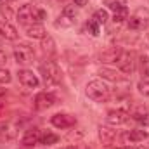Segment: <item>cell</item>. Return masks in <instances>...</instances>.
I'll return each instance as SVG.
<instances>
[{"instance_id":"obj_1","label":"cell","mask_w":149,"mask_h":149,"mask_svg":"<svg viewBox=\"0 0 149 149\" xmlns=\"http://www.w3.org/2000/svg\"><path fill=\"white\" fill-rule=\"evenodd\" d=\"M85 94L88 95V99H92L95 102H104L109 97V87L102 80H92L87 83Z\"/></svg>"},{"instance_id":"obj_2","label":"cell","mask_w":149,"mask_h":149,"mask_svg":"<svg viewBox=\"0 0 149 149\" xmlns=\"http://www.w3.org/2000/svg\"><path fill=\"white\" fill-rule=\"evenodd\" d=\"M40 73L43 76V81L47 85H57L61 81V73L59 68L52 63V61H45L43 64H40Z\"/></svg>"},{"instance_id":"obj_3","label":"cell","mask_w":149,"mask_h":149,"mask_svg":"<svg viewBox=\"0 0 149 149\" xmlns=\"http://www.w3.org/2000/svg\"><path fill=\"white\" fill-rule=\"evenodd\" d=\"M14 59H16L17 64L26 66V64L33 63V59H35V50H33L31 45H28V43H19V45L14 49Z\"/></svg>"},{"instance_id":"obj_4","label":"cell","mask_w":149,"mask_h":149,"mask_svg":"<svg viewBox=\"0 0 149 149\" xmlns=\"http://www.w3.org/2000/svg\"><path fill=\"white\" fill-rule=\"evenodd\" d=\"M116 64H118L120 71H123L125 74H132V73H134V70H135L134 56H132L130 52H125V50H121V54H120V57H118Z\"/></svg>"},{"instance_id":"obj_5","label":"cell","mask_w":149,"mask_h":149,"mask_svg":"<svg viewBox=\"0 0 149 149\" xmlns=\"http://www.w3.org/2000/svg\"><path fill=\"white\" fill-rule=\"evenodd\" d=\"M17 78H19V83L23 87H26V88H35L40 83L37 74L33 73V71H30V70H19L17 71Z\"/></svg>"},{"instance_id":"obj_6","label":"cell","mask_w":149,"mask_h":149,"mask_svg":"<svg viewBox=\"0 0 149 149\" xmlns=\"http://www.w3.org/2000/svg\"><path fill=\"white\" fill-rule=\"evenodd\" d=\"M17 21H19L21 24H24V26L37 23V21H35V16H33V5H30V3L21 5L19 10H17Z\"/></svg>"},{"instance_id":"obj_7","label":"cell","mask_w":149,"mask_h":149,"mask_svg":"<svg viewBox=\"0 0 149 149\" xmlns=\"http://www.w3.org/2000/svg\"><path fill=\"white\" fill-rule=\"evenodd\" d=\"M54 102H56V97H54L52 94L42 92V94H38L37 97H35L33 106H35L37 111H43V109H49L50 106H54Z\"/></svg>"},{"instance_id":"obj_8","label":"cell","mask_w":149,"mask_h":149,"mask_svg":"<svg viewBox=\"0 0 149 149\" xmlns=\"http://www.w3.org/2000/svg\"><path fill=\"white\" fill-rule=\"evenodd\" d=\"M50 121H52V125H54L56 128H70V127H73L74 123H76L73 116H70V114H66V113H56V114L50 118Z\"/></svg>"},{"instance_id":"obj_9","label":"cell","mask_w":149,"mask_h":149,"mask_svg":"<svg viewBox=\"0 0 149 149\" xmlns=\"http://www.w3.org/2000/svg\"><path fill=\"white\" fill-rule=\"evenodd\" d=\"M40 137H42L40 130H38L37 127H33V128H28V130L24 132V135H23L21 142H23V146L31 148V146H37L38 142H40Z\"/></svg>"},{"instance_id":"obj_10","label":"cell","mask_w":149,"mask_h":149,"mask_svg":"<svg viewBox=\"0 0 149 149\" xmlns=\"http://www.w3.org/2000/svg\"><path fill=\"white\" fill-rule=\"evenodd\" d=\"M106 120H108V123L113 125V127H120V125H123L128 120V113L123 111V109H113V111L108 113Z\"/></svg>"},{"instance_id":"obj_11","label":"cell","mask_w":149,"mask_h":149,"mask_svg":"<svg viewBox=\"0 0 149 149\" xmlns=\"http://www.w3.org/2000/svg\"><path fill=\"white\" fill-rule=\"evenodd\" d=\"M146 26H148V16L142 17V16H141V10H139L137 14H134V16L128 19V30H132V31L144 30Z\"/></svg>"},{"instance_id":"obj_12","label":"cell","mask_w":149,"mask_h":149,"mask_svg":"<svg viewBox=\"0 0 149 149\" xmlns=\"http://www.w3.org/2000/svg\"><path fill=\"white\" fill-rule=\"evenodd\" d=\"M26 35L30 38H35V40H42V38L47 37V31H45L42 23H33V24L26 26Z\"/></svg>"},{"instance_id":"obj_13","label":"cell","mask_w":149,"mask_h":149,"mask_svg":"<svg viewBox=\"0 0 149 149\" xmlns=\"http://www.w3.org/2000/svg\"><path fill=\"white\" fill-rule=\"evenodd\" d=\"M17 135V125L14 123H5L0 127V139L2 141H12Z\"/></svg>"},{"instance_id":"obj_14","label":"cell","mask_w":149,"mask_h":149,"mask_svg":"<svg viewBox=\"0 0 149 149\" xmlns=\"http://www.w3.org/2000/svg\"><path fill=\"white\" fill-rule=\"evenodd\" d=\"M148 139V132L146 130H130L123 135V141L128 144V142H141V141H146Z\"/></svg>"},{"instance_id":"obj_15","label":"cell","mask_w":149,"mask_h":149,"mask_svg":"<svg viewBox=\"0 0 149 149\" xmlns=\"http://www.w3.org/2000/svg\"><path fill=\"white\" fill-rule=\"evenodd\" d=\"M17 30L10 23H0V37L5 40H17Z\"/></svg>"},{"instance_id":"obj_16","label":"cell","mask_w":149,"mask_h":149,"mask_svg":"<svg viewBox=\"0 0 149 149\" xmlns=\"http://www.w3.org/2000/svg\"><path fill=\"white\" fill-rule=\"evenodd\" d=\"M99 137H101L104 146H111L113 142L116 141V132L111 130L109 127H101L99 128Z\"/></svg>"},{"instance_id":"obj_17","label":"cell","mask_w":149,"mask_h":149,"mask_svg":"<svg viewBox=\"0 0 149 149\" xmlns=\"http://www.w3.org/2000/svg\"><path fill=\"white\" fill-rule=\"evenodd\" d=\"M120 54H121V49L120 47H109L108 50H104L101 54V61L102 63H116L118 57H120Z\"/></svg>"},{"instance_id":"obj_18","label":"cell","mask_w":149,"mask_h":149,"mask_svg":"<svg viewBox=\"0 0 149 149\" xmlns=\"http://www.w3.org/2000/svg\"><path fill=\"white\" fill-rule=\"evenodd\" d=\"M125 19H128V9H127V5L113 10V21L114 23H123Z\"/></svg>"},{"instance_id":"obj_19","label":"cell","mask_w":149,"mask_h":149,"mask_svg":"<svg viewBox=\"0 0 149 149\" xmlns=\"http://www.w3.org/2000/svg\"><path fill=\"white\" fill-rule=\"evenodd\" d=\"M92 19H94L97 24H106L108 19H109V14H108L106 9H99V10L94 12V17H92Z\"/></svg>"},{"instance_id":"obj_20","label":"cell","mask_w":149,"mask_h":149,"mask_svg":"<svg viewBox=\"0 0 149 149\" xmlns=\"http://www.w3.org/2000/svg\"><path fill=\"white\" fill-rule=\"evenodd\" d=\"M57 141H59V137H57L56 134H52V132H47V134H43V135L40 137V142L45 144V146H52V144H56Z\"/></svg>"},{"instance_id":"obj_21","label":"cell","mask_w":149,"mask_h":149,"mask_svg":"<svg viewBox=\"0 0 149 149\" xmlns=\"http://www.w3.org/2000/svg\"><path fill=\"white\" fill-rule=\"evenodd\" d=\"M134 120L144 127H149V113L148 111H137L134 113Z\"/></svg>"},{"instance_id":"obj_22","label":"cell","mask_w":149,"mask_h":149,"mask_svg":"<svg viewBox=\"0 0 149 149\" xmlns=\"http://www.w3.org/2000/svg\"><path fill=\"white\" fill-rule=\"evenodd\" d=\"M137 88H139V92H141L142 95H149V76H144V78L139 81Z\"/></svg>"},{"instance_id":"obj_23","label":"cell","mask_w":149,"mask_h":149,"mask_svg":"<svg viewBox=\"0 0 149 149\" xmlns=\"http://www.w3.org/2000/svg\"><path fill=\"white\" fill-rule=\"evenodd\" d=\"M42 47H43V50L45 52H49V54H52L56 49H54V40L50 37H45V38H42Z\"/></svg>"},{"instance_id":"obj_24","label":"cell","mask_w":149,"mask_h":149,"mask_svg":"<svg viewBox=\"0 0 149 149\" xmlns=\"http://www.w3.org/2000/svg\"><path fill=\"white\" fill-rule=\"evenodd\" d=\"M87 30H88V33H90L92 37H97V35H99V24H97L94 19H88V21H87Z\"/></svg>"},{"instance_id":"obj_25","label":"cell","mask_w":149,"mask_h":149,"mask_svg":"<svg viewBox=\"0 0 149 149\" xmlns=\"http://www.w3.org/2000/svg\"><path fill=\"white\" fill-rule=\"evenodd\" d=\"M33 16H35V21L40 23V21H43V19L47 17V12H45L43 9H40V7H35V5H33Z\"/></svg>"},{"instance_id":"obj_26","label":"cell","mask_w":149,"mask_h":149,"mask_svg":"<svg viewBox=\"0 0 149 149\" xmlns=\"http://www.w3.org/2000/svg\"><path fill=\"white\" fill-rule=\"evenodd\" d=\"M10 80H12L10 73L7 70H2L0 68V85H7V83H10Z\"/></svg>"},{"instance_id":"obj_27","label":"cell","mask_w":149,"mask_h":149,"mask_svg":"<svg viewBox=\"0 0 149 149\" xmlns=\"http://www.w3.org/2000/svg\"><path fill=\"white\" fill-rule=\"evenodd\" d=\"M74 21L73 19H70V17H66V16H61L57 21H56V26H63V28H68V26H71Z\"/></svg>"},{"instance_id":"obj_28","label":"cell","mask_w":149,"mask_h":149,"mask_svg":"<svg viewBox=\"0 0 149 149\" xmlns=\"http://www.w3.org/2000/svg\"><path fill=\"white\" fill-rule=\"evenodd\" d=\"M99 73L102 74L104 78H109V80H113V81H116L118 80V74L114 73V71H111V70H108V68H101V71Z\"/></svg>"},{"instance_id":"obj_29","label":"cell","mask_w":149,"mask_h":149,"mask_svg":"<svg viewBox=\"0 0 149 149\" xmlns=\"http://www.w3.org/2000/svg\"><path fill=\"white\" fill-rule=\"evenodd\" d=\"M63 16H66V17H70V19H73L76 17V10H74V7H71V5H66L64 9H63Z\"/></svg>"},{"instance_id":"obj_30","label":"cell","mask_w":149,"mask_h":149,"mask_svg":"<svg viewBox=\"0 0 149 149\" xmlns=\"http://www.w3.org/2000/svg\"><path fill=\"white\" fill-rule=\"evenodd\" d=\"M108 5H109V9L116 10V9H120V7L127 5V0H108Z\"/></svg>"},{"instance_id":"obj_31","label":"cell","mask_w":149,"mask_h":149,"mask_svg":"<svg viewBox=\"0 0 149 149\" xmlns=\"http://www.w3.org/2000/svg\"><path fill=\"white\" fill-rule=\"evenodd\" d=\"M5 63H7V54H5L3 50H0V66L5 64Z\"/></svg>"},{"instance_id":"obj_32","label":"cell","mask_w":149,"mask_h":149,"mask_svg":"<svg viewBox=\"0 0 149 149\" xmlns=\"http://www.w3.org/2000/svg\"><path fill=\"white\" fill-rule=\"evenodd\" d=\"M74 5H78V7H83V5H87V0H74Z\"/></svg>"},{"instance_id":"obj_33","label":"cell","mask_w":149,"mask_h":149,"mask_svg":"<svg viewBox=\"0 0 149 149\" xmlns=\"http://www.w3.org/2000/svg\"><path fill=\"white\" fill-rule=\"evenodd\" d=\"M121 149H141V148H137V146H132V144H128V146H125V148H121Z\"/></svg>"},{"instance_id":"obj_34","label":"cell","mask_w":149,"mask_h":149,"mask_svg":"<svg viewBox=\"0 0 149 149\" xmlns=\"http://www.w3.org/2000/svg\"><path fill=\"white\" fill-rule=\"evenodd\" d=\"M3 94H5V90H3V88H0V97H2Z\"/></svg>"},{"instance_id":"obj_35","label":"cell","mask_w":149,"mask_h":149,"mask_svg":"<svg viewBox=\"0 0 149 149\" xmlns=\"http://www.w3.org/2000/svg\"><path fill=\"white\" fill-rule=\"evenodd\" d=\"M61 149H74L73 146H68V148H61Z\"/></svg>"},{"instance_id":"obj_36","label":"cell","mask_w":149,"mask_h":149,"mask_svg":"<svg viewBox=\"0 0 149 149\" xmlns=\"http://www.w3.org/2000/svg\"><path fill=\"white\" fill-rule=\"evenodd\" d=\"M146 74H149V68H148V71H146Z\"/></svg>"},{"instance_id":"obj_37","label":"cell","mask_w":149,"mask_h":149,"mask_svg":"<svg viewBox=\"0 0 149 149\" xmlns=\"http://www.w3.org/2000/svg\"><path fill=\"white\" fill-rule=\"evenodd\" d=\"M83 149H88V148H83Z\"/></svg>"}]
</instances>
